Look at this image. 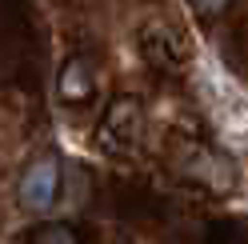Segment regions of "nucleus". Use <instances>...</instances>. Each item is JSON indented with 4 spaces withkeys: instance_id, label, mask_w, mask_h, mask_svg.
I'll list each match as a JSON object with an SVG mask.
<instances>
[{
    "instance_id": "nucleus-1",
    "label": "nucleus",
    "mask_w": 248,
    "mask_h": 244,
    "mask_svg": "<svg viewBox=\"0 0 248 244\" xmlns=\"http://www.w3.org/2000/svg\"><path fill=\"white\" fill-rule=\"evenodd\" d=\"M196 84H200L204 108L212 116V124L220 128V136H224L232 148H248V96L216 64H208V60L200 64Z\"/></svg>"
},
{
    "instance_id": "nucleus-3",
    "label": "nucleus",
    "mask_w": 248,
    "mask_h": 244,
    "mask_svg": "<svg viewBox=\"0 0 248 244\" xmlns=\"http://www.w3.org/2000/svg\"><path fill=\"white\" fill-rule=\"evenodd\" d=\"M188 172L200 176L204 184H216V188H228L232 184V168H228L220 156H208V152H200V156L188 164Z\"/></svg>"
},
{
    "instance_id": "nucleus-5",
    "label": "nucleus",
    "mask_w": 248,
    "mask_h": 244,
    "mask_svg": "<svg viewBox=\"0 0 248 244\" xmlns=\"http://www.w3.org/2000/svg\"><path fill=\"white\" fill-rule=\"evenodd\" d=\"M32 244H76V236H72V228H64V224H52V228H40Z\"/></svg>"
},
{
    "instance_id": "nucleus-2",
    "label": "nucleus",
    "mask_w": 248,
    "mask_h": 244,
    "mask_svg": "<svg viewBox=\"0 0 248 244\" xmlns=\"http://www.w3.org/2000/svg\"><path fill=\"white\" fill-rule=\"evenodd\" d=\"M56 188H60V164H56L52 156H44V160H36L32 168L24 172V180H20V200L32 208V212H44V208L56 200Z\"/></svg>"
},
{
    "instance_id": "nucleus-6",
    "label": "nucleus",
    "mask_w": 248,
    "mask_h": 244,
    "mask_svg": "<svg viewBox=\"0 0 248 244\" xmlns=\"http://www.w3.org/2000/svg\"><path fill=\"white\" fill-rule=\"evenodd\" d=\"M224 4H228V0H196V8H200V12H220Z\"/></svg>"
},
{
    "instance_id": "nucleus-4",
    "label": "nucleus",
    "mask_w": 248,
    "mask_h": 244,
    "mask_svg": "<svg viewBox=\"0 0 248 244\" xmlns=\"http://www.w3.org/2000/svg\"><path fill=\"white\" fill-rule=\"evenodd\" d=\"M60 92H64L68 100H84L92 92V76H88V64L84 60H68L64 76H60Z\"/></svg>"
}]
</instances>
